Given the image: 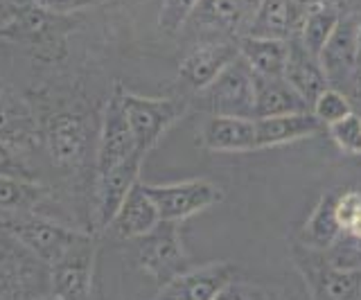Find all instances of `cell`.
<instances>
[{
    "label": "cell",
    "instance_id": "obj_1",
    "mask_svg": "<svg viewBox=\"0 0 361 300\" xmlns=\"http://www.w3.org/2000/svg\"><path fill=\"white\" fill-rule=\"evenodd\" d=\"M5 228L18 244H23L30 253H34L39 260L50 266H54L68 251L88 237V232L61 226L48 217H39L32 213L9 217L5 221Z\"/></svg>",
    "mask_w": 361,
    "mask_h": 300
},
{
    "label": "cell",
    "instance_id": "obj_2",
    "mask_svg": "<svg viewBox=\"0 0 361 300\" xmlns=\"http://www.w3.org/2000/svg\"><path fill=\"white\" fill-rule=\"evenodd\" d=\"M122 108L133 133L135 151L147 156L167 133V129L185 115L188 104L178 102V99L142 97L122 88Z\"/></svg>",
    "mask_w": 361,
    "mask_h": 300
},
{
    "label": "cell",
    "instance_id": "obj_3",
    "mask_svg": "<svg viewBox=\"0 0 361 300\" xmlns=\"http://www.w3.org/2000/svg\"><path fill=\"white\" fill-rule=\"evenodd\" d=\"M291 260L296 262L312 300H359L361 271H341L325 260V255L302 244H291Z\"/></svg>",
    "mask_w": 361,
    "mask_h": 300
},
{
    "label": "cell",
    "instance_id": "obj_4",
    "mask_svg": "<svg viewBox=\"0 0 361 300\" xmlns=\"http://www.w3.org/2000/svg\"><path fill=\"white\" fill-rule=\"evenodd\" d=\"M135 242H138L135 244V262L145 273L154 277L158 289L190 269V258L183 239H180L178 224L161 221L152 232Z\"/></svg>",
    "mask_w": 361,
    "mask_h": 300
},
{
    "label": "cell",
    "instance_id": "obj_5",
    "mask_svg": "<svg viewBox=\"0 0 361 300\" xmlns=\"http://www.w3.org/2000/svg\"><path fill=\"white\" fill-rule=\"evenodd\" d=\"M145 190L156 204L161 221H167V224H180L192 215L217 206L224 199L221 187L208 179H190L165 185L145 183Z\"/></svg>",
    "mask_w": 361,
    "mask_h": 300
},
{
    "label": "cell",
    "instance_id": "obj_6",
    "mask_svg": "<svg viewBox=\"0 0 361 300\" xmlns=\"http://www.w3.org/2000/svg\"><path fill=\"white\" fill-rule=\"evenodd\" d=\"M201 95L210 115L255 120V75L242 57L203 88Z\"/></svg>",
    "mask_w": 361,
    "mask_h": 300
},
{
    "label": "cell",
    "instance_id": "obj_7",
    "mask_svg": "<svg viewBox=\"0 0 361 300\" xmlns=\"http://www.w3.org/2000/svg\"><path fill=\"white\" fill-rule=\"evenodd\" d=\"M357 35L359 20L353 16L341 18L319 54L327 84L343 93L353 91L357 80Z\"/></svg>",
    "mask_w": 361,
    "mask_h": 300
},
{
    "label": "cell",
    "instance_id": "obj_8",
    "mask_svg": "<svg viewBox=\"0 0 361 300\" xmlns=\"http://www.w3.org/2000/svg\"><path fill=\"white\" fill-rule=\"evenodd\" d=\"M135 154L133 133L127 122L122 108V86L118 84L113 88V95L109 97V104L102 118L99 140H97V154H95V172H109L116 165L124 163Z\"/></svg>",
    "mask_w": 361,
    "mask_h": 300
},
{
    "label": "cell",
    "instance_id": "obj_9",
    "mask_svg": "<svg viewBox=\"0 0 361 300\" xmlns=\"http://www.w3.org/2000/svg\"><path fill=\"white\" fill-rule=\"evenodd\" d=\"M240 269L233 262H210L190 266L165 287L158 289L154 300H214L221 289L235 280Z\"/></svg>",
    "mask_w": 361,
    "mask_h": 300
},
{
    "label": "cell",
    "instance_id": "obj_10",
    "mask_svg": "<svg viewBox=\"0 0 361 300\" xmlns=\"http://www.w3.org/2000/svg\"><path fill=\"white\" fill-rule=\"evenodd\" d=\"M145 156L135 151L131 158L116 165L109 172L97 174L95 183V230L104 232L111 219L116 217L120 206L124 204L127 194L133 190V185L140 181V168H142Z\"/></svg>",
    "mask_w": 361,
    "mask_h": 300
},
{
    "label": "cell",
    "instance_id": "obj_11",
    "mask_svg": "<svg viewBox=\"0 0 361 300\" xmlns=\"http://www.w3.org/2000/svg\"><path fill=\"white\" fill-rule=\"evenodd\" d=\"M95 239L88 235L52 266V292L63 300H90L93 292Z\"/></svg>",
    "mask_w": 361,
    "mask_h": 300
},
{
    "label": "cell",
    "instance_id": "obj_12",
    "mask_svg": "<svg viewBox=\"0 0 361 300\" xmlns=\"http://www.w3.org/2000/svg\"><path fill=\"white\" fill-rule=\"evenodd\" d=\"M240 57V46L228 41H212L201 43L192 48L178 63V75L190 88L203 91L217 77L228 68V65Z\"/></svg>",
    "mask_w": 361,
    "mask_h": 300
},
{
    "label": "cell",
    "instance_id": "obj_13",
    "mask_svg": "<svg viewBox=\"0 0 361 300\" xmlns=\"http://www.w3.org/2000/svg\"><path fill=\"white\" fill-rule=\"evenodd\" d=\"M158 224H161V215H158L156 204L145 190V181H138L104 232L116 239H140Z\"/></svg>",
    "mask_w": 361,
    "mask_h": 300
},
{
    "label": "cell",
    "instance_id": "obj_14",
    "mask_svg": "<svg viewBox=\"0 0 361 300\" xmlns=\"http://www.w3.org/2000/svg\"><path fill=\"white\" fill-rule=\"evenodd\" d=\"M305 14L300 12L298 0H259L255 7L246 37H262L291 41L298 39Z\"/></svg>",
    "mask_w": 361,
    "mask_h": 300
},
{
    "label": "cell",
    "instance_id": "obj_15",
    "mask_svg": "<svg viewBox=\"0 0 361 300\" xmlns=\"http://www.w3.org/2000/svg\"><path fill=\"white\" fill-rule=\"evenodd\" d=\"M199 140L208 151H221V154L253 151L257 149L255 120L210 115L201 125Z\"/></svg>",
    "mask_w": 361,
    "mask_h": 300
},
{
    "label": "cell",
    "instance_id": "obj_16",
    "mask_svg": "<svg viewBox=\"0 0 361 300\" xmlns=\"http://www.w3.org/2000/svg\"><path fill=\"white\" fill-rule=\"evenodd\" d=\"M45 140L52 161L59 168H77L88 147V127L79 115L61 113L50 120Z\"/></svg>",
    "mask_w": 361,
    "mask_h": 300
},
{
    "label": "cell",
    "instance_id": "obj_17",
    "mask_svg": "<svg viewBox=\"0 0 361 300\" xmlns=\"http://www.w3.org/2000/svg\"><path fill=\"white\" fill-rule=\"evenodd\" d=\"M310 104L285 77H255V120L307 113Z\"/></svg>",
    "mask_w": 361,
    "mask_h": 300
},
{
    "label": "cell",
    "instance_id": "obj_18",
    "mask_svg": "<svg viewBox=\"0 0 361 300\" xmlns=\"http://www.w3.org/2000/svg\"><path fill=\"white\" fill-rule=\"evenodd\" d=\"M338 194H341V187L336 190H327L316 206L312 208V213L305 219V224L300 228L298 244L307 246L312 251H327L332 246V242L338 237L341 232V224H338V215H336V201Z\"/></svg>",
    "mask_w": 361,
    "mask_h": 300
},
{
    "label": "cell",
    "instance_id": "obj_19",
    "mask_svg": "<svg viewBox=\"0 0 361 300\" xmlns=\"http://www.w3.org/2000/svg\"><path fill=\"white\" fill-rule=\"evenodd\" d=\"M325 127L319 120L307 113H293V115H278V118H262L255 120V136H257V149L264 147H278V144L296 142L312 138L321 133Z\"/></svg>",
    "mask_w": 361,
    "mask_h": 300
},
{
    "label": "cell",
    "instance_id": "obj_20",
    "mask_svg": "<svg viewBox=\"0 0 361 300\" xmlns=\"http://www.w3.org/2000/svg\"><path fill=\"white\" fill-rule=\"evenodd\" d=\"M282 77L296 88V93L310 104V108L314 104V99L319 97L325 88H330L319 59L312 57V54L300 46L298 39L289 41V59H287L285 75Z\"/></svg>",
    "mask_w": 361,
    "mask_h": 300
},
{
    "label": "cell",
    "instance_id": "obj_21",
    "mask_svg": "<svg viewBox=\"0 0 361 300\" xmlns=\"http://www.w3.org/2000/svg\"><path fill=\"white\" fill-rule=\"evenodd\" d=\"M240 57L255 77H282L289 59V41L244 37L240 41Z\"/></svg>",
    "mask_w": 361,
    "mask_h": 300
},
{
    "label": "cell",
    "instance_id": "obj_22",
    "mask_svg": "<svg viewBox=\"0 0 361 300\" xmlns=\"http://www.w3.org/2000/svg\"><path fill=\"white\" fill-rule=\"evenodd\" d=\"M338 20H341V16H338V12H334L332 7L312 5L307 12H305L302 25H300V35H298L300 46L307 50L312 57L319 59L321 50L325 48L327 39L332 37Z\"/></svg>",
    "mask_w": 361,
    "mask_h": 300
},
{
    "label": "cell",
    "instance_id": "obj_23",
    "mask_svg": "<svg viewBox=\"0 0 361 300\" xmlns=\"http://www.w3.org/2000/svg\"><path fill=\"white\" fill-rule=\"evenodd\" d=\"M45 194H48V190L41 187L37 181L0 176V210H5V213H32L37 204H41L45 199Z\"/></svg>",
    "mask_w": 361,
    "mask_h": 300
},
{
    "label": "cell",
    "instance_id": "obj_24",
    "mask_svg": "<svg viewBox=\"0 0 361 300\" xmlns=\"http://www.w3.org/2000/svg\"><path fill=\"white\" fill-rule=\"evenodd\" d=\"M248 9H251V0H201L195 14L214 27L235 30L248 16Z\"/></svg>",
    "mask_w": 361,
    "mask_h": 300
},
{
    "label": "cell",
    "instance_id": "obj_25",
    "mask_svg": "<svg viewBox=\"0 0 361 300\" xmlns=\"http://www.w3.org/2000/svg\"><path fill=\"white\" fill-rule=\"evenodd\" d=\"M353 111L355 108H353V102H350V97L343 91H338V88H332V86L325 88L312 104V115L319 120L325 129L334 125V122L348 118Z\"/></svg>",
    "mask_w": 361,
    "mask_h": 300
},
{
    "label": "cell",
    "instance_id": "obj_26",
    "mask_svg": "<svg viewBox=\"0 0 361 300\" xmlns=\"http://www.w3.org/2000/svg\"><path fill=\"white\" fill-rule=\"evenodd\" d=\"M323 255L334 269L361 271V237H355L350 232L341 230L338 237L332 242V246L323 251Z\"/></svg>",
    "mask_w": 361,
    "mask_h": 300
},
{
    "label": "cell",
    "instance_id": "obj_27",
    "mask_svg": "<svg viewBox=\"0 0 361 300\" xmlns=\"http://www.w3.org/2000/svg\"><path fill=\"white\" fill-rule=\"evenodd\" d=\"M327 133L334 140L338 149H343L345 154H353V156H361V115L359 113H350L348 118L334 122V125L327 127Z\"/></svg>",
    "mask_w": 361,
    "mask_h": 300
},
{
    "label": "cell",
    "instance_id": "obj_28",
    "mask_svg": "<svg viewBox=\"0 0 361 300\" xmlns=\"http://www.w3.org/2000/svg\"><path fill=\"white\" fill-rule=\"evenodd\" d=\"M201 0H161V12H158V27L165 35H174L178 27H183L185 20L195 14Z\"/></svg>",
    "mask_w": 361,
    "mask_h": 300
},
{
    "label": "cell",
    "instance_id": "obj_29",
    "mask_svg": "<svg viewBox=\"0 0 361 300\" xmlns=\"http://www.w3.org/2000/svg\"><path fill=\"white\" fill-rule=\"evenodd\" d=\"M214 300H278L271 289L257 285V282H246V280H231L221 292L214 296Z\"/></svg>",
    "mask_w": 361,
    "mask_h": 300
},
{
    "label": "cell",
    "instance_id": "obj_30",
    "mask_svg": "<svg viewBox=\"0 0 361 300\" xmlns=\"http://www.w3.org/2000/svg\"><path fill=\"white\" fill-rule=\"evenodd\" d=\"M0 176L34 181L25 161L18 156V151L11 147V142H7V140H0Z\"/></svg>",
    "mask_w": 361,
    "mask_h": 300
},
{
    "label": "cell",
    "instance_id": "obj_31",
    "mask_svg": "<svg viewBox=\"0 0 361 300\" xmlns=\"http://www.w3.org/2000/svg\"><path fill=\"white\" fill-rule=\"evenodd\" d=\"M95 0H37V7L48 14H68L79 12V9L90 7Z\"/></svg>",
    "mask_w": 361,
    "mask_h": 300
},
{
    "label": "cell",
    "instance_id": "obj_32",
    "mask_svg": "<svg viewBox=\"0 0 361 300\" xmlns=\"http://www.w3.org/2000/svg\"><path fill=\"white\" fill-rule=\"evenodd\" d=\"M16 16H18V9L9 7L5 0H0V37L9 35V32L14 30Z\"/></svg>",
    "mask_w": 361,
    "mask_h": 300
},
{
    "label": "cell",
    "instance_id": "obj_33",
    "mask_svg": "<svg viewBox=\"0 0 361 300\" xmlns=\"http://www.w3.org/2000/svg\"><path fill=\"white\" fill-rule=\"evenodd\" d=\"M353 97H355V102L361 104V73L357 75V80H355V86H353Z\"/></svg>",
    "mask_w": 361,
    "mask_h": 300
},
{
    "label": "cell",
    "instance_id": "obj_34",
    "mask_svg": "<svg viewBox=\"0 0 361 300\" xmlns=\"http://www.w3.org/2000/svg\"><path fill=\"white\" fill-rule=\"evenodd\" d=\"M361 73V20H359V35H357V75Z\"/></svg>",
    "mask_w": 361,
    "mask_h": 300
},
{
    "label": "cell",
    "instance_id": "obj_35",
    "mask_svg": "<svg viewBox=\"0 0 361 300\" xmlns=\"http://www.w3.org/2000/svg\"><path fill=\"white\" fill-rule=\"evenodd\" d=\"M39 300H63L61 296H56V294H50V296H43V298H39Z\"/></svg>",
    "mask_w": 361,
    "mask_h": 300
},
{
    "label": "cell",
    "instance_id": "obj_36",
    "mask_svg": "<svg viewBox=\"0 0 361 300\" xmlns=\"http://www.w3.org/2000/svg\"><path fill=\"white\" fill-rule=\"evenodd\" d=\"M359 300H361V289H359Z\"/></svg>",
    "mask_w": 361,
    "mask_h": 300
}]
</instances>
